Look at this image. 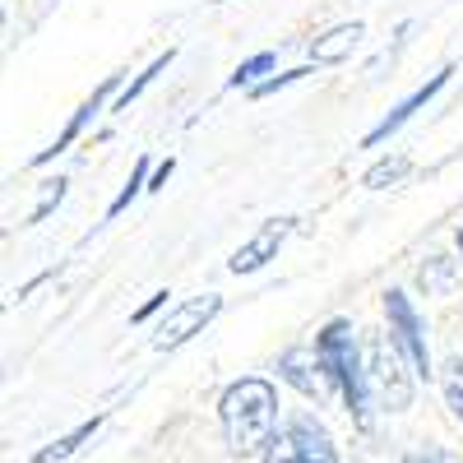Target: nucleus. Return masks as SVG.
I'll use <instances>...</instances> for the list:
<instances>
[{
  "label": "nucleus",
  "mask_w": 463,
  "mask_h": 463,
  "mask_svg": "<svg viewBox=\"0 0 463 463\" xmlns=\"http://www.w3.org/2000/svg\"><path fill=\"white\" fill-rule=\"evenodd\" d=\"M445 403L463 421V357H449V366H445Z\"/></svg>",
  "instance_id": "18"
},
{
  "label": "nucleus",
  "mask_w": 463,
  "mask_h": 463,
  "mask_svg": "<svg viewBox=\"0 0 463 463\" xmlns=\"http://www.w3.org/2000/svg\"><path fill=\"white\" fill-rule=\"evenodd\" d=\"M274 52H260V56H250V61H241L237 65V74H232V89H255L260 84V74H269L274 70Z\"/></svg>",
  "instance_id": "15"
},
{
  "label": "nucleus",
  "mask_w": 463,
  "mask_h": 463,
  "mask_svg": "<svg viewBox=\"0 0 463 463\" xmlns=\"http://www.w3.org/2000/svg\"><path fill=\"white\" fill-rule=\"evenodd\" d=\"M264 463H338V454H334V445H329L320 421L297 417L292 427H283L279 440L269 445Z\"/></svg>",
  "instance_id": "4"
},
{
  "label": "nucleus",
  "mask_w": 463,
  "mask_h": 463,
  "mask_svg": "<svg viewBox=\"0 0 463 463\" xmlns=\"http://www.w3.org/2000/svg\"><path fill=\"white\" fill-rule=\"evenodd\" d=\"M61 200H65V181H61V176H56V181H43V200H37V209L28 213V227H33V222H43Z\"/></svg>",
  "instance_id": "19"
},
{
  "label": "nucleus",
  "mask_w": 463,
  "mask_h": 463,
  "mask_svg": "<svg viewBox=\"0 0 463 463\" xmlns=\"http://www.w3.org/2000/svg\"><path fill=\"white\" fill-rule=\"evenodd\" d=\"M279 375L292 384V390H301L306 399H325V394L334 390L329 375H325V366H320V357H316V347H306V343L288 347V353L279 357Z\"/></svg>",
  "instance_id": "8"
},
{
  "label": "nucleus",
  "mask_w": 463,
  "mask_h": 463,
  "mask_svg": "<svg viewBox=\"0 0 463 463\" xmlns=\"http://www.w3.org/2000/svg\"><path fill=\"white\" fill-rule=\"evenodd\" d=\"M172 172H176V158H167V163H163V167H158V172H153V181H148V190H163V185H167V176H172Z\"/></svg>",
  "instance_id": "22"
},
{
  "label": "nucleus",
  "mask_w": 463,
  "mask_h": 463,
  "mask_svg": "<svg viewBox=\"0 0 463 463\" xmlns=\"http://www.w3.org/2000/svg\"><path fill=\"white\" fill-rule=\"evenodd\" d=\"M421 288L427 292H449V283H454V269H449V260L445 255H431L427 264H421Z\"/></svg>",
  "instance_id": "17"
},
{
  "label": "nucleus",
  "mask_w": 463,
  "mask_h": 463,
  "mask_svg": "<svg viewBox=\"0 0 463 463\" xmlns=\"http://www.w3.org/2000/svg\"><path fill=\"white\" fill-rule=\"evenodd\" d=\"M172 61H176V47H167L163 56H153V65H148V70L139 74V80H135V84H130V89H126L121 98H116V111H130V102H135V98H139V93H144V89H148L153 80H158V74H163V70H167Z\"/></svg>",
  "instance_id": "14"
},
{
  "label": "nucleus",
  "mask_w": 463,
  "mask_h": 463,
  "mask_svg": "<svg viewBox=\"0 0 463 463\" xmlns=\"http://www.w3.org/2000/svg\"><path fill=\"white\" fill-rule=\"evenodd\" d=\"M408 167H412V163L403 158V153H394V158H380L362 181H366V190H390V185H399V181L408 176Z\"/></svg>",
  "instance_id": "13"
},
{
  "label": "nucleus",
  "mask_w": 463,
  "mask_h": 463,
  "mask_svg": "<svg viewBox=\"0 0 463 463\" xmlns=\"http://www.w3.org/2000/svg\"><path fill=\"white\" fill-rule=\"evenodd\" d=\"M292 227H297V218H269L246 246H237V255L227 260V269H232V274H255V269H264L269 260L283 250V241L292 237Z\"/></svg>",
  "instance_id": "7"
},
{
  "label": "nucleus",
  "mask_w": 463,
  "mask_h": 463,
  "mask_svg": "<svg viewBox=\"0 0 463 463\" xmlns=\"http://www.w3.org/2000/svg\"><path fill=\"white\" fill-rule=\"evenodd\" d=\"M222 436L232 454H269V445L279 440V390L260 375H246L237 384H227V394L218 403Z\"/></svg>",
  "instance_id": "1"
},
{
  "label": "nucleus",
  "mask_w": 463,
  "mask_h": 463,
  "mask_svg": "<svg viewBox=\"0 0 463 463\" xmlns=\"http://www.w3.org/2000/svg\"><path fill=\"white\" fill-rule=\"evenodd\" d=\"M449 74H454V65L436 70V74H431V80L421 84V89H412V93H408V98H403V102H399V107H394V111L384 116V121H380V126H375V130L366 135V148H375V144H384L390 135H399V130H403V126L412 121V116H417L421 107H427V102H431V98H436V93H440V89L449 84Z\"/></svg>",
  "instance_id": "9"
},
{
  "label": "nucleus",
  "mask_w": 463,
  "mask_h": 463,
  "mask_svg": "<svg viewBox=\"0 0 463 463\" xmlns=\"http://www.w3.org/2000/svg\"><path fill=\"white\" fill-rule=\"evenodd\" d=\"M403 463H454V458H445V454H408Z\"/></svg>",
  "instance_id": "23"
},
{
  "label": "nucleus",
  "mask_w": 463,
  "mask_h": 463,
  "mask_svg": "<svg viewBox=\"0 0 463 463\" xmlns=\"http://www.w3.org/2000/svg\"><path fill=\"white\" fill-rule=\"evenodd\" d=\"M316 357H320L329 384L343 394L353 421H357V427H371V384H366L362 347H357V338H353V320H329V325L316 334Z\"/></svg>",
  "instance_id": "2"
},
{
  "label": "nucleus",
  "mask_w": 463,
  "mask_h": 463,
  "mask_svg": "<svg viewBox=\"0 0 463 463\" xmlns=\"http://www.w3.org/2000/svg\"><path fill=\"white\" fill-rule=\"evenodd\" d=\"M218 311H222V297L218 292H204V297H190V301L172 306L167 320L158 325V334H153V347H158V353H172V347H181L185 338H195L204 325H213Z\"/></svg>",
  "instance_id": "5"
},
{
  "label": "nucleus",
  "mask_w": 463,
  "mask_h": 463,
  "mask_svg": "<svg viewBox=\"0 0 463 463\" xmlns=\"http://www.w3.org/2000/svg\"><path fill=\"white\" fill-rule=\"evenodd\" d=\"M384 316H390V334H394V343L408 353V362H412V371L427 380L431 375V353H427V334H421V320H417V311H412V301L399 292V288H390L384 292Z\"/></svg>",
  "instance_id": "6"
},
{
  "label": "nucleus",
  "mask_w": 463,
  "mask_h": 463,
  "mask_svg": "<svg viewBox=\"0 0 463 463\" xmlns=\"http://www.w3.org/2000/svg\"><path fill=\"white\" fill-rule=\"evenodd\" d=\"M458 255H463V227H458Z\"/></svg>",
  "instance_id": "24"
},
{
  "label": "nucleus",
  "mask_w": 463,
  "mask_h": 463,
  "mask_svg": "<svg viewBox=\"0 0 463 463\" xmlns=\"http://www.w3.org/2000/svg\"><path fill=\"white\" fill-rule=\"evenodd\" d=\"M362 37H366V24H338V28H329L325 37H316L311 43V61L316 65H338V61H347L357 47H362Z\"/></svg>",
  "instance_id": "11"
},
{
  "label": "nucleus",
  "mask_w": 463,
  "mask_h": 463,
  "mask_svg": "<svg viewBox=\"0 0 463 463\" xmlns=\"http://www.w3.org/2000/svg\"><path fill=\"white\" fill-rule=\"evenodd\" d=\"M167 297H172V292H153V297H148V301L139 306V311L130 316V320H135V325H144V320H148L153 311H163V306H167Z\"/></svg>",
  "instance_id": "21"
},
{
  "label": "nucleus",
  "mask_w": 463,
  "mask_h": 463,
  "mask_svg": "<svg viewBox=\"0 0 463 463\" xmlns=\"http://www.w3.org/2000/svg\"><path fill=\"white\" fill-rule=\"evenodd\" d=\"M218 5H222V0H218Z\"/></svg>",
  "instance_id": "25"
},
{
  "label": "nucleus",
  "mask_w": 463,
  "mask_h": 463,
  "mask_svg": "<svg viewBox=\"0 0 463 463\" xmlns=\"http://www.w3.org/2000/svg\"><path fill=\"white\" fill-rule=\"evenodd\" d=\"M102 421H107V412H98L93 421H80V427H74L70 436H61V440H52L47 449H37L33 454V463H61V458H70L74 449H80L84 440H93L98 436V427H102Z\"/></svg>",
  "instance_id": "12"
},
{
  "label": "nucleus",
  "mask_w": 463,
  "mask_h": 463,
  "mask_svg": "<svg viewBox=\"0 0 463 463\" xmlns=\"http://www.w3.org/2000/svg\"><path fill=\"white\" fill-rule=\"evenodd\" d=\"M139 190H148V158H139V163H135V172H130V181H126V190H121V195H116V200H111V209H107V218H116V213H126V209H130V200L139 195Z\"/></svg>",
  "instance_id": "16"
},
{
  "label": "nucleus",
  "mask_w": 463,
  "mask_h": 463,
  "mask_svg": "<svg viewBox=\"0 0 463 463\" xmlns=\"http://www.w3.org/2000/svg\"><path fill=\"white\" fill-rule=\"evenodd\" d=\"M366 384H371V403H380L384 412H403L412 403V375L403 366V347L390 338H371L366 347Z\"/></svg>",
  "instance_id": "3"
},
{
  "label": "nucleus",
  "mask_w": 463,
  "mask_h": 463,
  "mask_svg": "<svg viewBox=\"0 0 463 463\" xmlns=\"http://www.w3.org/2000/svg\"><path fill=\"white\" fill-rule=\"evenodd\" d=\"M311 70H288V74H274V80H260L255 89H250V98H269V93H279V89H288V84H297V80H306Z\"/></svg>",
  "instance_id": "20"
},
{
  "label": "nucleus",
  "mask_w": 463,
  "mask_h": 463,
  "mask_svg": "<svg viewBox=\"0 0 463 463\" xmlns=\"http://www.w3.org/2000/svg\"><path fill=\"white\" fill-rule=\"evenodd\" d=\"M116 84H121V74H107V80H102V84L93 89V98H89V102H84L80 111L70 116V126H65V130H61V135H56V139H52V144H47L43 153H37V158H33V167H43V163H52L56 153H65V148H70L74 139H80V135H84V126L93 121V116H98V111L107 107V98L116 93Z\"/></svg>",
  "instance_id": "10"
}]
</instances>
